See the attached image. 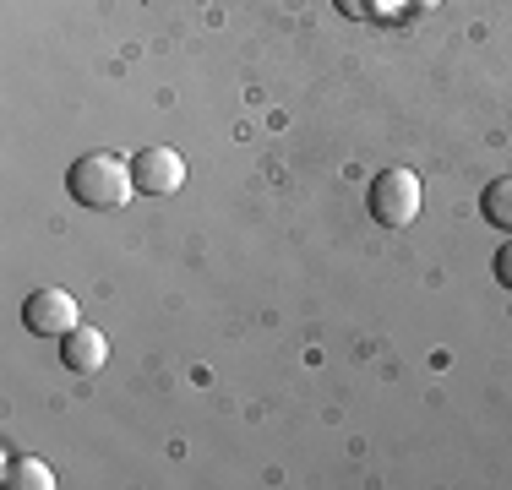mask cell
Wrapping results in <instances>:
<instances>
[{
  "label": "cell",
  "instance_id": "cell-3",
  "mask_svg": "<svg viewBox=\"0 0 512 490\" xmlns=\"http://www.w3.org/2000/svg\"><path fill=\"white\" fill-rule=\"evenodd\" d=\"M77 322H82L77 300H71L66 289H33L28 300H22V327H28L33 338H66Z\"/></svg>",
  "mask_w": 512,
  "mask_h": 490
},
{
  "label": "cell",
  "instance_id": "cell-6",
  "mask_svg": "<svg viewBox=\"0 0 512 490\" xmlns=\"http://www.w3.org/2000/svg\"><path fill=\"white\" fill-rule=\"evenodd\" d=\"M480 213H485V224H496V229H512V175L507 180H491L480 196Z\"/></svg>",
  "mask_w": 512,
  "mask_h": 490
},
{
  "label": "cell",
  "instance_id": "cell-8",
  "mask_svg": "<svg viewBox=\"0 0 512 490\" xmlns=\"http://www.w3.org/2000/svg\"><path fill=\"white\" fill-rule=\"evenodd\" d=\"M496 284L512 289V240L502 245V251H496Z\"/></svg>",
  "mask_w": 512,
  "mask_h": 490
},
{
  "label": "cell",
  "instance_id": "cell-5",
  "mask_svg": "<svg viewBox=\"0 0 512 490\" xmlns=\"http://www.w3.org/2000/svg\"><path fill=\"white\" fill-rule=\"evenodd\" d=\"M104 360H109V338L99 333V327L77 322L66 338H60V365H66L71 376H93V371H104Z\"/></svg>",
  "mask_w": 512,
  "mask_h": 490
},
{
  "label": "cell",
  "instance_id": "cell-4",
  "mask_svg": "<svg viewBox=\"0 0 512 490\" xmlns=\"http://www.w3.org/2000/svg\"><path fill=\"white\" fill-rule=\"evenodd\" d=\"M126 164H131V180H137L142 196H175L186 186V158H180L175 147H142Z\"/></svg>",
  "mask_w": 512,
  "mask_h": 490
},
{
  "label": "cell",
  "instance_id": "cell-1",
  "mask_svg": "<svg viewBox=\"0 0 512 490\" xmlns=\"http://www.w3.org/2000/svg\"><path fill=\"white\" fill-rule=\"evenodd\" d=\"M66 191L77 196V207H93V213H115V207L131 202L137 180H131V164H120L115 153H88L66 169Z\"/></svg>",
  "mask_w": 512,
  "mask_h": 490
},
{
  "label": "cell",
  "instance_id": "cell-10",
  "mask_svg": "<svg viewBox=\"0 0 512 490\" xmlns=\"http://www.w3.org/2000/svg\"><path fill=\"white\" fill-rule=\"evenodd\" d=\"M404 6H425V11H431V6H442V0H404Z\"/></svg>",
  "mask_w": 512,
  "mask_h": 490
},
{
  "label": "cell",
  "instance_id": "cell-9",
  "mask_svg": "<svg viewBox=\"0 0 512 490\" xmlns=\"http://www.w3.org/2000/svg\"><path fill=\"white\" fill-rule=\"evenodd\" d=\"M338 11L355 17V22H365V17H376V0H338Z\"/></svg>",
  "mask_w": 512,
  "mask_h": 490
},
{
  "label": "cell",
  "instance_id": "cell-2",
  "mask_svg": "<svg viewBox=\"0 0 512 490\" xmlns=\"http://www.w3.org/2000/svg\"><path fill=\"white\" fill-rule=\"evenodd\" d=\"M420 202H425V186L414 169H382V175L371 180V191H365V207H371L376 224L387 229H404L420 218Z\"/></svg>",
  "mask_w": 512,
  "mask_h": 490
},
{
  "label": "cell",
  "instance_id": "cell-7",
  "mask_svg": "<svg viewBox=\"0 0 512 490\" xmlns=\"http://www.w3.org/2000/svg\"><path fill=\"white\" fill-rule=\"evenodd\" d=\"M6 485H22V490H50L55 474L44 469L39 458H6Z\"/></svg>",
  "mask_w": 512,
  "mask_h": 490
}]
</instances>
